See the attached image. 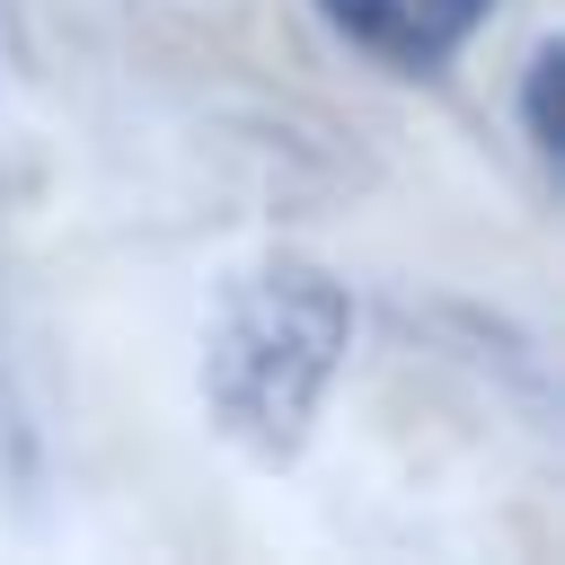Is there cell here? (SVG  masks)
I'll use <instances>...</instances> for the list:
<instances>
[{"instance_id": "2", "label": "cell", "mask_w": 565, "mask_h": 565, "mask_svg": "<svg viewBox=\"0 0 565 565\" xmlns=\"http://www.w3.org/2000/svg\"><path fill=\"white\" fill-rule=\"evenodd\" d=\"M486 9L494 0H318V18L353 44V53H371V62H388V71H450L459 53H468V35L486 26Z\"/></svg>"}, {"instance_id": "3", "label": "cell", "mask_w": 565, "mask_h": 565, "mask_svg": "<svg viewBox=\"0 0 565 565\" xmlns=\"http://www.w3.org/2000/svg\"><path fill=\"white\" fill-rule=\"evenodd\" d=\"M556 71H565V44L539 35L530 62H521V141H530L539 159H556Z\"/></svg>"}, {"instance_id": "1", "label": "cell", "mask_w": 565, "mask_h": 565, "mask_svg": "<svg viewBox=\"0 0 565 565\" xmlns=\"http://www.w3.org/2000/svg\"><path fill=\"white\" fill-rule=\"evenodd\" d=\"M353 344V300L309 256H256L212 291L203 318V415L230 450L282 468L300 459Z\"/></svg>"}]
</instances>
